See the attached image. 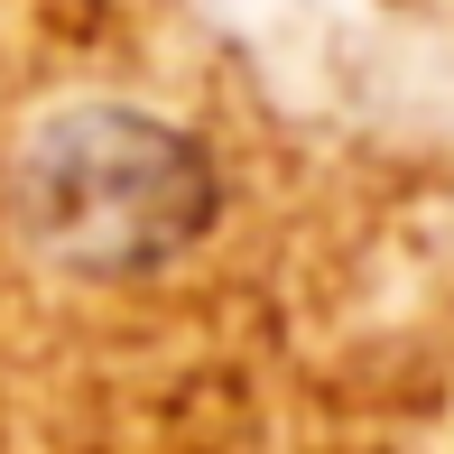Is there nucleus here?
<instances>
[{
  "label": "nucleus",
  "mask_w": 454,
  "mask_h": 454,
  "mask_svg": "<svg viewBox=\"0 0 454 454\" xmlns=\"http://www.w3.org/2000/svg\"><path fill=\"white\" fill-rule=\"evenodd\" d=\"M223 185L214 158L176 130V121L121 112V102H74L19 158V214H28L37 251L93 278H130L204 241Z\"/></svg>",
  "instance_id": "f257e3e1"
}]
</instances>
